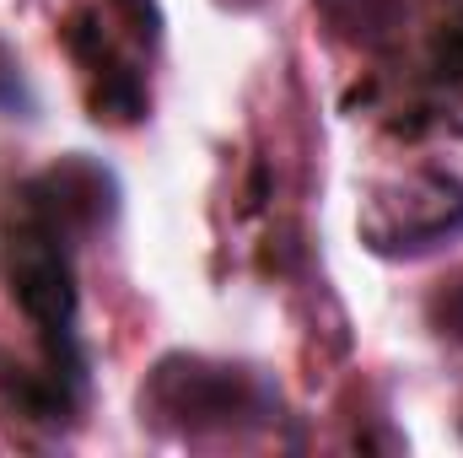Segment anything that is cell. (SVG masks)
Wrapping results in <instances>:
<instances>
[{
  "mask_svg": "<svg viewBox=\"0 0 463 458\" xmlns=\"http://www.w3.org/2000/svg\"><path fill=\"white\" fill-rule=\"evenodd\" d=\"M431 324H437V335H448V340L463 345V281H453L448 291H437V302H431Z\"/></svg>",
  "mask_w": 463,
  "mask_h": 458,
  "instance_id": "8992f818",
  "label": "cell"
},
{
  "mask_svg": "<svg viewBox=\"0 0 463 458\" xmlns=\"http://www.w3.org/2000/svg\"><path fill=\"white\" fill-rule=\"evenodd\" d=\"M140 421L178 432L189 443L200 437H248L280 421V394L264 372L232 367L211 356H167L151 367L140 388Z\"/></svg>",
  "mask_w": 463,
  "mask_h": 458,
  "instance_id": "7a4b0ae2",
  "label": "cell"
},
{
  "mask_svg": "<svg viewBox=\"0 0 463 458\" xmlns=\"http://www.w3.org/2000/svg\"><path fill=\"white\" fill-rule=\"evenodd\" d=\"M324 27L350 49H388L404 27V0H313Z\"/></svg>",
  "mask_w": 463,
  "mask_h": 458,
  "instance_id": "5b68a950",
  "label": "cell"
},
{
  "mask_svg": "<svg viewBox=\"0 0 463 458\" xmlns=\"http://www.w3.org/2000/svg\"><path fill=\"white\" fill-rule=\"evenodd\" d=\"M216 5H227V11H253L259 0H216Z\"/></svg>",
  "mask_w": 463,
  "mask_h": 458,
  "instance_id": "52a82bcc",
  "label": "cell"
},
{
  "mask_svg": "<svg viewBox=\"0 0 463 458\" xmlns=\"http://www.w3.org/2000/svg\"><path fill=\"white\" fill-rule=\"evenodd\" d=\"M65 43L81 71L92 119L135 124L146 114V103H151L146 65L156 49V5L151 0H98V5L76 11V22L65 27Z\"/></svg>",
  "mask_w": 463,
  "mask_h": 458,
  "instance_id": "3957f363",
  "label": "cell"
},
{
  "mask_svg": "<svg viewBox=\"0 0 463 458\" xmlns=\"http://www.w3.org/2000/svg\"><path fill=\"white\" fill-rule=\"evenodd\" d=\"M118 189L109 167L87 157H65L16 189L5 216V281L22 319L38 335V372L60 388L87 399V350H81V291H76V253L92 232L114 216Z\"/></svg>",
  "mask_w": 463,
  "mask_h": 458,
  "instance_id": "6da1fadb",
  "label": "cell"
},
{
  "mask_svg": "<svg viewBox=\"0 0 463 458\" xmlns=\"http://www.w3.org/2000/svg\"><path fill=\"white\" fill-rule=\"evenodd\" d=\"M361 243L383 259H426L463 243V178L415 167L361 200Z\"/></svg>",
  "mask_w": 463,
  "mask_h": 458,
  "instance_id": "277c9868",
  "label": "cell"
}]
</instances>
